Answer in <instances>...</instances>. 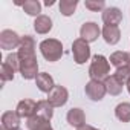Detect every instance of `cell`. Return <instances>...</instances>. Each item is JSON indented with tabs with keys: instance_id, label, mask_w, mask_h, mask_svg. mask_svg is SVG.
Listing matches in <instances>:
<instances>
[{
	"instance_id": "obj_29",
	"label": "cell",
	"mask_w": 130,
	"mask_h": 130,
	"mask_svg": "<svg viewBox=\"0 0 130 130\" xmlns=\"http://www.w3.org/2000/svg\"><path fill=\"white\" fill-rule=\"evenodd\" d=\"M125 86H127V90H128V93H130V81H128V83H127Z\"/></svg>"
},
{
	"instance_id": "obj_15",
	"label": "cell",
	"mask_w": 130,
	"mask_h": 130,
	"mask_svg": "<svg viewBox=\"0 0 130 130\" xmlns=\"http://www.w3.org/2000/svg\"><path fill=\"white\" fill-rule=\"evenodd\" d=\"M26 128L28 130H54L52 125H51V122L47 119L38 116V115L26 119Z\"/></svg>"
},
{
	"instance_id": "obj_17",
	"label": "cell",
	"mask_w": 130,
	"mask_h": 130,
	"mask_svg": "<svg viewBox=\"0 0 130 130\" xmlns=\"http://www.w3.org/2000/svg\"><path fill=\"white\" fill-rule=\"evenodd\" d=\"M109 61H110L112 66H115L116 69L124 68V66H127V68H128V52L116 51V52H113V54L110 55Z\"/></svg>"
},
{
	"instance_id": "obj_14",
	"label": "cell",
	"mask_w": 130,
	"mask_h": 130,
	"mask_svg": "<svg viewBox=\"0 0 130 130\" xmlns=\"http://www.w3.org/2000/svg\"><path fill=\"white\" fill-rule=\"evenodd\" d=\"M35 84L38 87L40 92H44V93H49L57 84L54 83V78L47 74V72H40L35 78Z\"/></svg>"
},
{
	"instance_id": "obj_5",
	"label": "cell",
	"mask_w": 130,
	"mask_h": 130,
	"mask_svg": "<svg viewBox=\"0 0 130 130\" xmlns=\"http://www.w3.org/2000/svg\"><path fill=\"white\" fill-rule=\"evenodd\" d=\"M84 92H86V96L92 101H101L106 93H107V89H106V84L104 81H96V80H90L86 87H84Z\"/></svg>"
},
{
	"instance_id": "obj_19",
	"label": "cell",
	"mask_w": 130,
	"mask_h": 130,
	"mask_svg": "<svg viewBox=\"0 0 130 130\" xmlns=\"http://www.w3.org/2000/svg\"><path fill=\"white\" fill-rule=\"evenodd\" d=\"M37 115L51 121L52 116H54V107L49 104L47 100H41V101H37Z\"/></svg>"
},
{
	"instance_id": "obj_20",
	"label": "cell",
	"mask_w": 130,
	"mask_h": 130,
	"mask_svg": "<svg viewBox=\"0 0 130 130\" xmlns=\"http://www.w3.org/2000/svg\"><path fill=\"white\" fill-rule=\"evenodd\" d=\"M22 8L23 11L28 14V15H34L35 19L38 15H41V3L38 2V0H26L25 3H22Z\"/></svg>"
},
{
	"instance_id": "obj_6",
	"label": "cell",
	"mask_w": 130,
	"mask_h": 130,
	"mask_svg": "<svg viewBox=\"0 0 130 130\" xmlns=\"http://www.w3.org/2000/svg\"><path fill=\"white\" fill-rule=\"evenodd\" d=\"M20 41H22V37L12 29H5L0 32V47L5 51H11V49L19 47Z\"/></svg>"
},
{
	"instance_id": "obj_23",
	"label": "cell",
	"mask_w": 130,
	"mask_h": 130,
	"mask_svg": "<svg viewBox=\"0 0 130 130\" xmlns=\"http://www.w3.org/2000/svg\"><path fill=\"white\" fill-rule=\"evenodd\" d=\"M14 74L15 71L9 66L8 63H2V66H0V77H2V84L8 83V81H12L14 80Z\"/></svg>"
},
{
	"instance_id": "obj_30",
	"label": "cell",
	"mask_w": 130,
	"mask_h": 130,
	"mask_svg": "<svg viewBox=\"0 0 130 130\" xmlns=\"http://www.w3.org/2000/svg\"><path fill=\"white\" fill-rule=\"evenodd\" d=\"M128 68H130V52H128Z\"/></svg>"
},
{
	"instance_id": "obj_7",
	"label": "cell",
	"mask_w": 130,
	"mask_h": 130,
	"mask_svg": "<svg viewBox=\"0 0 130 130\" xmlns=\"http://www.w3.org/2000/svg\"><path fill=\"white\" fill-rule=\"evenodd\" d=\"M68 100H69V92L64 86H55L47 93V101L52 107H61L68 103Z\"/></svg>"
},
{
	"instance_id": "obj_11",
	"label": "cell",
	"mask_w": 130,
	"mask_h": 130,
	"mask_svg": "<svg viewBox=\"0 0 130 130\" xmlns=\"http://www.w3.org/2000/svg\"><path fill=\"white\" fill-rule=\"evenodd\" d=\"M66 119H68L69 125H72L75 128H80V127H83L86 124V115H84L83 109H80V107H72L68 112Z\"/></svg>"
},
{
	"instance_id": "obj_28",
	"label": "cell",
	"mask_w": 130,
	"mask_h": 130,
	"mask_svg": "<svg viewBox=\"0 0 130 130\" xmlns=\"http://www.w3.org/2000/svg\"><path fill=\"white\" fill-rule=\"evenodd\" d=\"M54 3H55L54 0H46V2H44V5H46V6H52Z\"/></svg>"
},
{
	"instance_id": "obj_4",
	"label": "cell",
	"mask_w": 130,
	"mask_h": 130,
	"mask_svg": "<svg viewBox=\"0 0 130 130\" xmlns=\"http://www.w3.org/2000/svg\"><path fill=\"white\" fill-rule=\"evenodd\" d=\"M72 55H74V61L77 64H84L89 58H90V46L86 40L83 38H77L72 43Z\"/></svg>"
},
{
	"instance_id": "obj_8",
	"label": "cell",
	"mask_w": 130,
	"mask_h": 130,
	"mask_svg": "<svg viewBox=\"0 0 130 130\" xmlns=\"http://www.w3.org/2000/svg\"><path fill=\"white\" fill-rule=\"evenodd\" d=\"M100 34H101V29L95 22H86V23H83V26L80 29V38L86 40L87 43L96 41Z\"/></svg>"
},
{
	"instance_id": "obj_3",
	"label": "cell",
	"mask_w": 130,
	"mask_h": 130,
	"mask_svg": "<svg viewBox=\"0 0 130 130\" xmlns=\"http://www.w3.org/2000/svg\"><path fill=\"white\" fill-rule=\"evenodd\" d=\"M40 52L49 63L58 61L63 55V44L57 38H46L40 43Z\"/></svg>"
},
{
	"instance_id": "obj_27",
	"label": "cell",
	"mask_w": 130,
	"mask_h": 130,
	"mask_svg": "<svg viewBox=\"0 0 130 130\" xmlns=\"http://www.w3.org/2000/svg\"><path fill=\"white\" fill-rule=\"evenodd\" d=\"M77 130H100V128H96V127H93V125H89V124H84L83 127H80V128H77Z\"/></svg>"
},
{
	"instance_id": "obj_26",
	"label": "cell",
	"mask_w": 130,
	"mask_h": 130,
	"mask_svg": "<svg viewBox=\"0 0 130 130\" xmlns=\"http://www.w3.org/2000/svg\"><path fill=\"white\" fill-rule=\"evenodd\" d=\"M5 63H8L15 72L20 71V60H19V54H17V52H11V54H8V57L5 58Z\"/></svg>"
},
{
	"instance_id": "obj_2",
	"label": "cell",
	"mask_w": 130,
	"mask_h": 130,
	"mask_svg": "<svg viewBox=\"0 0 130 130\" xmlns=\"http://www.w3.org/2000/svg\"><path fill=\"white\" fill-rule=\"evenodd\" d=\"M89 77L90 80L106 81L110 77V63L104 55H95L89 66Z\"/></svg>"
},
{
	"instance_id": "obj_12",
	"label": "cell",
	"mask_w": 130,
	"mask_h": 130,
	"mask_svg": "<svg viewBox=\"0 0 130 130\" xmlns=\"http://www.w3.org/2000/svg\"><path fill=\"white\" fill-rule=\"evenodd\" d=\"M20 116L15 110H8L2 115V128L3 130H12L20 127Z\"/></svg>"
},
{
	"instance_id": "obj_10",
	"label": "cell",
	"mask_w": 130,
	"mask_h": 130,
	"mask_svg": "<svg viewBox=\"0 0 130 130\" xmlns=\"http://www.w3.org/2000/svg\"><path fill=\"white\" fill-rule=\"evenodd\" d=\"M101 19L104 22V25H110V26H118L122 22V12L119 8L116 6H110L106 8L101 14Z\"/></svg>"
},
{
	"instance_id": "obj_9",
	"label": "cell",
	"mask_w": 130,
	"mask_h": 130,
	"mask_svg": "<svg viewBox=\"0 0 130 130\" xmlns=\"http://www.w3.org/2000/svg\"><path fill=\"white\" fill-rule=\"evenodd\" d=\"M15 112L19 113V116H20V118H25V119L32 118V116H35V115H37V101L29 100V98L22 100V101L17 104Z\"/></svg>"
},
{
	"instance_id": "obj_18",
	"label": "cell",
	"mask_w": 130,
	"mask_h": 130,
	"mask_svg": "<svg viewBox=\"0 0 130 130\" xmlns=\"http://www.w3.org/2000/svg\"><path fill=\"white\" fill-rule=\"evenodd\" d=\"M104 84H106V89H107V93H110V95H113V96H116V95H119L121 92H122V87H124V84L112 74L106 81H104Z\"/></svg>"
},
{
	"instance_id": "obj_13",
	"label": "cell",
	"mask_w": 130,
	"mask_h": 130,
	"mask_svg": "<svg viewBox=\"0 0 130 130\" xmlns=\"http://www.w3.org/2000/svg\"><path fill=\"white\" fill-rule=\"evenodd\" d=\"M103 38L107 44H116L121 40V31L118 26H110V25H104V28L101 29Z\"/></svg>"
},
{
	"instance_id": "obj_1",
	"label": "cell",
	"mask_w": 130,
	"mask_h": 130,
	"mask_svg": "<svg viewBox=\"0 0 130 130\" xmlns=\"http://www.w3.org/2000/svg\"><path fill=\"white\" fill-rule=\"evenodd\" d=\"M19 60H20V74L23 80H35L38 72V63L35 57V40L32 35H23L19 46Z\"/></svg>"
},
{
	"instance_id": "obj_21",
	"label": "cell",
	"mask_w": 130,
	"mask_h": 130,
	"mask_svg": "<svg viewBox=\"0 0 130 130\" xmlns=\"http://www.w3.org/2000/svg\"><path fill=\"white\" fill-rule=\"evenodd\" d=\"M115 116L121 122H130V103H119L115 107Z\"/></svg>"
},
{
	"instance_id": "obj_22",
	"label": "cell",
	"mask_w": 130,
	"mask_h": 130,
	"mask_svg": "<svg viewBox=\"0 0 130 130\" xmlns=\"http://www.w3.org/2000/svg\"><path fill=\"white\" fill-rule=\"evenodd\" d=\"M78 6V0H61L60 2V12L64 17H71Z\"/></svg>"
},
{
	"instance_id": "obj_25",
	"label": "cell",
	"mask_w": 130,
	"mask_h": 130,
	"mask_svg": "<svg viewBox=\"0 0 130 130\" xmlns=\"http://www.w3.org/2000/svg\"><path fill=\"white\" fill-rule=\"evenodd\" d=\"M122 84H127L128 81H130V68H127V66H124V68H119V69H116L115 71V74H113Z\"/></svg>"
},
{
	"instance_id": "obj_24",
	"label": "cell",
	"mask_w": 130,
	"mask_h": 130,
	"mask_svg": "<svg viewBox=\"0 0 130 130\" xmlns=\"http://www.w3.org/2000/svg\"><path fill=\"white\" fill-rule=\"evenodd\" d=\"M84 5H86V8L89 11H93V12L106 9V2H104V0H86Z\"/></svg>"
},
{
	"instance_id": "obj_16",
	"label": "cell",
	"mask_w": 130,
	"mask_h": 130,
	"mask_svg": "<svg viewBox=\"0 0 130 130\" xmlns=\"http://www.w3.org/2000/svg\"><path fill=\"white\" fill-rule=\"evenodd\" d=\"M34 29H35L37 34H41V35L47 34L52 29V20H51V17L49 15H44V14L38 15L34 20Z\"/></svg>"
}]
</instances>
